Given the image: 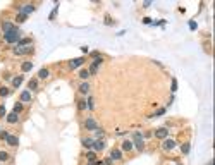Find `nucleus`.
<instances>
[{"instance_id": "12", "label": "nucleus", "mask_w": 215, "mask_h": 165, "mask_svg": "<svg viewBox=\"0 0 215 165\" xmlns=\"http://www.w3.org/2000/svg\"><path fill=\"white\" fill-rule=\"evenodd\" d=\"M5 119H7V122H9V124H16V122L19 121V115H17V114H14V112H10V114H7V115H5Z\"/></svg>"}, {"instance_id": "31", "label": "nucleus", "mask_w": 215, "mask_h": 165, "mask_svg": "<svg viewBox=\"0 0 215 165\" xmlns=\"http://www.w3.org/2000/svg\"><path fill=\"white\" fill-rule=\"evenodd\" d=\"M7 95H9V88H7V86H2V88H0V96L5 98Z\"/></svg>"}, {"instance_id": "23", "label": "nucleus", "mask_w": 215, "mask_h": 165, "mask_svg": "<svg viewBox=\"0 0 215 165\" xmlns=\"http://www.w3.org/2000/svg\"><path fill=\"white\" fill-rule=\"evenodd\" d=\"M189 150H191V145H189V143H183V146H181V153H183V155H188Z\"/></svg>"}, {"instance_id": "21", "label": "nucleus", "mask_w": 215, "mask_h": 165, "mask_svg": "<svg viewBox=\"0 0 215 165\" xmlns=\"http://www.w3.org/2000/svg\"><path fill=\"white\" fill-rule=\"evenodd\" d=\"M22 81H24L22 76H16V77L12 79V88H19V86L22 84Z\"/></svg>"}, {"instance_id": "7", "label": "nucleus", "mask_w": 215, "mask_h": 165, "mask_svg": "<svg viewBox=\"0 0 215 165\" xmlns=\"http://www.w3.org/2000/svg\"><path fill=\"white\" fill-rule=\"evenodd\" d=\"M84 127H86L88 131H96V129H98V124H96L95 119H86V121H84Z\"/></svg>"}, {"instance_id": "42", "label": "nucleus", "mask_w": 215, "mask_h": 165, "mask_svg": "<svg viewBox=\"0 0 215 165\" xmlns=\"http://www.w3.org/2000/svg\"><path fill=\"white\" fill-rule=\"evenodd\" d=\"M207 165H214V164H212V162H208V164H207Z\"/></svg>"}, {"instance_id": "4", "label": "nucleus", "mask_w": 215, "mask_h": 165, "mask_svg": "<svg viewBox=\"0 0 215 165\" xmlns=\"http://www.w3.org/2000/svg\"><path fill=\"white\" fill-rule=\"evenodd\" d=\"M155 138H158V139H167V138H169V129H167V127H158V129L155 131Z\"/></svg>"}, {"instance_id": "24", "label": "nucleus", "mask_w": 215, "mask_h": 165, "mask_svg": "<svg viewBox=\"0 0 215 165\" xmlns=\"http://www.w3.org/2000/svg\"><path fill=\"white\" fill-rule=\"evenodd\" d=\"M29 90H31V91L38 90V79H36V77H33V79L29 81Z\"/></svg>"}, {"instance_id": "26", "label": "nucleus", "mask_w": 215, "mask_h": 165, "mask_svg": "<svg viewBox=\"0 0 215 165\" xmlns=\"http://www.w3.org/2000/svg\"><path fill=\"white\" fill-rule=\"evenodd\" d=\"M79 77H81V79H88V77H90V71H88V69H81V71H79Z\"/></svg>"}, {"instance_id": "32", "label": "nucleus", "mask_w": 215, "mask_h": 165, "mask_svg": "<svg viewBox=\"0 0 215 165\" xmlns=\"http://www.w3.org/2000/svg\"><path fill=\"white\" fill-rule=\"evenodd\" d=\"M16 19H17V22H24V21L28 19V15H24V14H17V17H16Z\"/></svg>"}, {"instance_id": "27", "label": "nucleus", "mask_w": 215, "mask_h": 165, "mask_svg": "<svg viewBox=\"0 0 215 165\" xmlns=\"http://www.w3.org/2000/svg\"><path fill=\"white\" fill-rule=\"evenodd\" d=\"M93 107H95V105H93V96H88V98H86V108H88V110H93Z\"/></svg>"}, {"instance_id": "15", "label": "nucleus", "mask_w": 215, "mask_h": 165, "mask_svg": "<svg viewBox=\"0 0 215 165\" xmlns=\"http://www.w3.org/2000/svg\"><path fill=\"white\" fill-rule=\"evenodd\" d=\"M26 102H31V93H29V90H26V91L21 93V103H26Z\"/></svg>"}, {"instance_id": "11", "label": "nucleus", "mask_w": 215, "mask_h": 165, "mask_svg": "<svg viewBox=\"0 0 215 165\" xmlns=\"http://www.w3.org/2000/svg\"><path fill=\"white\" fill-rule=\"evenodd\" d=\"M100 64H102V57L95 59V62H93V64L90 65V69H88V71H90V76H91V74H95V72L98 71V65H100Z\"/></svg>"}, {"instance_id": "33", "label": "nucleus", "mask_w": 215, "mask_h": 165, "mask_svg": "<svg viewBox=\"0 0 215 165\" xmlns=\"http://www.w3.org/2000/svg\"><path fill=\"white\" fill-rule=\"evenodd\" d=\"M78 107H79V110H86V102H84V100H79V102H78Z\"/></svg>"}, {"instance_id": "37", "label": "nucleus", "mask_w": 215, "mask_h": 165, "mask_svg": "<svg viewBox=\"0 0 215 165\" xmlns=\"http://www.w3.org/2000/svg\"><path fill=\"white\" fill-rule=\"evenodd\" d=\"M164 114H165V108H160V110L155 112V115H164Z\"/></svg>"}, {"instance_id": "43", "label": "nucleus", "mask_w": 215, "mask_h": 165, "mask_svg": "<svg viewBox=\"0 0 215 165\" xmlns=\"http://www.w3.org/2000/svg\"><path fill=\"white\" fill-rule=\"evenodd\" d=\"M176 165H183V164H176Z\"/></svg>"}, {"instance_id": "14", "label": "nucleus", "mask_w": 215, "mask_h": 165, "mask_svg": "<svg viewBox=\"0 0 215 165\" xmlns=\"http://www.w3.org/2000/svg\"><path fill=\"white\" fill-rule=\"evenodd\" d=\"M5 141H7L10 146H17V145H19V138H17V136H14V134H9V138H7Z\"/></svg>"}, {"instance_id": "20", "label": "nucleus", "mask_w": 215, "mask_h": 165, "mask_svg": "<svg viewBox=\"0 0 215 165\" xmlns=\"http://www.w3.org/2000/svg\"><path fill=\"white\" fill-rule=\"evenodd\" d=\"M31 43H33V40H31V38H19L17 46H24V45H29V46H31Z\"/></svg>"}, {"instance_id": "10", "label": "nucleus", "mask_w": 215, "mask_h": 165, "mask_svg": "<svg viewBox=\"0 0 215 165\" xmlns=\"http://www.w3.org/2000/svg\"><path fill=\"white\" fill-rule=\"evenodd\" d=\"M31 12H34V5H21V7H19V14L29 15Z\"/></svg>"}, {"instance_id": "35", "label": "nucleus", "mask_w": 215, "mask_h": 165, "mask_svg": "<svg viewBox=\"0 0 215 165\" xmlns=\"http://www.w3.org/2000/svg\"><path fill=\"white\" fill-rule=\"evenodd\" d=\"M112 162H114V160H112V158L109 157V158H105V160H103L102 164H103V165H112Z\"/></svg>"}, {"instance_id": "6", "label": "nucleus", "mask_w": 215, "mask_h": 165, "mask_svg": "<svg viewBox=\"0 0 215 165\" xmlns=\"http://www.w3.org/2000/svg\"><path fill=\"white\" fill-rule=\"evenodd\" d=\"M84 64V59L83 57H79V59H72V60H69V69H78V67H81Z\"/></svg>"}, {"instance_id": "16", "label": "nucleus", "mask_w": 215, "mask_h": 165, "mask_svg": "<svg viewBox=\"0 0 215 165\" xmlns=\"http://www.w3.org/2000/svg\"><path fill=\"white\" fill-rule=\"evenodd\" d=\"M81 143H83L84 148H90V150H91V146H93V143H95V138H83Z\"/></svg>"}, {"instance_id": "8", "label": "nucleus", "mask_w": 215, "mask_h": 165, "mask_svg": "<svg viewBox=\"0 0 215 165\" xmlns=\"http://www.w3.org/2000/svg\"><path fill=\"white\" fill-rule=\"evenodd\" d=\"M17 28L10 22V21H5V22H2V31H3V34L5 33H10V31H16Z\"/></svg>"}, {"instance_id": "34", "label": "nucleus", "mask_w": 215, "mask_h": 165, "mask_svg": "<svg viewBox=\"0 0 215 165\" xmlns=\"http://www.w3.org/2000/svg\"><path fill=\"white\" fill-rule=\"evenodd\" d=\"M7 138H9V133H7V131H0V139H3V141H5Z\"/></svg>"}, {"instance_id": "36", "label": "nucleus", "mask_w": 215, "mask_h": 165, "mask_svg": "<svg viewBox=\"0 0 215 165\" xmlns=\"http://www.w3.org/2000/svg\"><path fill=\"white\" fill-rule=\"evenodd\" d=\"M7 114H5V107L3 105H0V117H5Z\"/></svg>"}, {"instance_id": "38", "label": "nucleus", "mask_w": 215, "mask_h": 165, "mask_svg": "<svg viewBox=\"0 0 215 165\" xmlns=\"http://www.w3.org/2000/svg\"><path fill=\"white\" fill-rule=\"evenodd\" d=\"M55 14H57V5H55V9L52 10V14H50V19H53V17H55Z\"/></svg>"}, {"instance_id": "18", "label": "nucleus", "mask_w": 215, "mask_h": 165, "mask_svg": "<svg viewBox=\"0 0 215 165\" xmlns=\"http://www.w3.org/2000/svg\"><path fill=\"white\" fill-rule=\"evenodd\" d=\"M50 76V71L47 69V67H43V69H40V72H38V79H47Z\"/></svg>"}, {"instance_id": "40", "label": "nucleus", "mask_w": 215, "mask_h": 165, "mask_svg": "<svg viewBox=\"0 0 215 165\" xmlns=\"http://www.w3.org/2000/svg\"><path fill=\"white\" fill-rule=\"evenodd\" d=\"M189 26H191V29H196V22H195V21H191Z\"/></svg>"}, {"instance_id": "30", "label": "nucleus", "mask_w": 215, "mask_h": 165, "mask_svg": "<svg viewBox=\"0 0 215 165\" xmlns=\"http://www.w3.org/2000/svg\"><path fill=\"white\" fill-rule=\"evenodd\" d=\"M7 160H9V153L0 150V162H7Z\"/></svg>"}, {"instance_id": "2", "label": "nucleus", "mask_w": 215, "mask_h": 165, "mask_svg": "<svg viewBox=\"0 0 215 165\" xmlns=\"http://www.w3.org/2000/svg\"><path fill=\"white\" fill-rule=\"evenodd\" d=\"M131 141H133V146H136V150H138V152H143V150H145V139H143V134L134 133Z\"/></svg>"}, {"instance_id": "41", "label": "nucleus", "mask_w": 215, "mask_h": 165, "mask_svg": "<svg viewBox=\"0 0 215 165\" xmlns=\"http://www.w3.org/2000/svg\"><path fill=\"white\" fill-rule=\"evenodd\" d=\"M86 165H96V160H95V162H88Z\"/></svg>"}, {"instance_id": "19", "label": "nucleus", "mask_w": 215, "mask_h": 165, "mask_svg": "<svg viewBox=\"0 0 215 165\" xmlns=\"http://www.w3.org/2000/svg\"><path fill=\"white\" fill-rule=\"evenodd\" d=\"M88 91H90V83H81L79 84V93H83V95H88Z\"/></svg>"}, {"instance_id": "29", "label": "nucleus", "mask_w": 215, "mask_h": 165, "mask_svg": "<svg viewBox=\"0 0 215 165\" xmlns=\"http://www.w3.org/2000/svg\"><path fill=\"white\" fill-rule=\"evenodd\" d=\"M95 133H96V138H95V139H103V136H105V131H103V129H100V127H98Z\"/></svg>"}, {"instance_id": "17", "label": "nucleus", "mask_w": 215, "mask_h": 165, "mask_svg": "<svg viewBox=\"0 0 215 165\" xmlns=\"http://www.w3.org/2000/svg\"><path fill=\"white\" fill-rule=\"evenodd\" d=\"M134 146H133V141L131 139H126V141H122V152H131Z\"/></svg>"}, {"instance_id": "28", "label": "nucleus", "mask_w": 215, "mask_h": 165, "mask_svg": "<svg viewBox=\"0 0 215 165\" xmlns=\"http://www.w3.org/2000/svg\"><path fill=\"white\" fill-rule=\"evenodd\" d=\"M86 157H88V160H90V162H95V160H96V153H95L93 150H90V152L86 153Z\"/></svg>"}, {"instance_id": "13", "label": "nucleus", "mask_w": 215, "mask_h": 165, "mask_svg": "<svg viewBox=\"0 0 215 165\" xmlns=\"http://www.w3.org/2000/svg\"><path fill=\"white\" fill-rule=\"evenodd\" d=\"M110 158H112V160H121V158H122V150L114 148V150L110 152Z\"/></svg>"}, {"instance_id": "9", "label": "nucleus", "mask_w": 215, "mask_h": 165, "mask_svg": "<svg viewBox=\"0 0 215 165\" xmlns=\"http://www.w3.org/2000/svg\"><path fill=\"white\" fill-rule=\"evenodd\" d=\"M103 148H105V141H103V139H95V143H93L91 150L96 153V152H102Z\"/></svg>"}, {"instance_id": "1", "label": "nucleus", "mask_w": 215, "mask_h": 165, "mask_svg": "<svg viewBox=\"0 0 215 165\" xmlns=\"http://www.w3.org/2000/svg\"><path fill=\"white\" fill-rule=\"evenodd\" d=\"M19 36H21V31H19V28L16 29V31H10V33H5L3 34V41L5 43H17L19 41Z\"/></svg>"}, {"instance_id": "44", "label": "nucleus", "mask_w": 215, "mask_h": 165, "mask_svg": "<svg viewBox=\"0 0 215 165\" xmlns=\"http://www.w3.org/2000/svg\"><path fill=\"white\" fill-rule=\"evenodd\" d=\"M0 165H2V162H0Z\"/></svg>"}, {"instance_id": "3", "label": "nucleus", "mask_w": 215, "mask_h": 165, "mask_svg": "<svg viewBox=\"0 0 215 165\" xmlns=\"http://www.w3.org/2000/svg\"><path fill=\"white\" fill-rule=\"evenodd\" d=\"M176 139H172V138H167V139H164V143H162V150L164 152H171V150H174L176 148Z\"/></svg>"}, {"instance_id": "25", "label": "nucleus", "mask_w": 215, "mask_h": 165, "mask_svg": "<svg viewBox=\"0 0 215 165\" xmlns=\"http://www.w3.org/2000/svg\"><path fill=\"white\" fill-rule=\"evenodd\" d=\"M22 110H24V108H22V103H21V102H17V103H16V105H14V110H12V112H14V114H17V115H19V114H21V112H22Z\"/></svg>"}, {"instance_id": "39", "label": "nucleus", "mask_w": 215, "mask_h": 165, "mask_svg": "<svg viewBox=\"0 0 215 165\" xmlns=\"http://www.w3.org/2000/svg\"><path fill=\"white\" fill-rule=\"evenodd\" d=\"M176 90H177V83H176V79H174V81H172V91H176Z\"/></svg>"}, {"instance_id": "22", "label": "nucleus", "mask_w": 215, "mask_h": 165, "mask_svg": "<svg viewBox=\"0 0 215 165\" xmlns=\"http://www.w3.org/2000/svg\"><path fill=\"white\" fill-rule=\"evenodd\" d=\"M21 69H22V72H28V71H31V69H33V62H22Z\"/></svg>"}, {"instance_id": "5", "label": "nucleus", "mask_w": 215, "mask_h": 165, "mask_svg": "<svg viewBox=\"0 0 215 165\" xmlns=\"http://www.w3.org/2000/svg\"><path fill=\"white\" fill-rule=\"evenodd\" d=\"M33 46H16L14 48V55H24V53H31Z\"/></svg>"}]
</instances>
